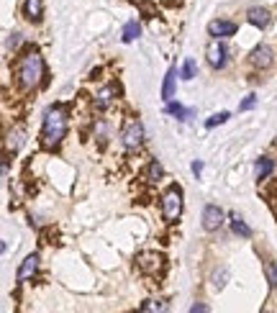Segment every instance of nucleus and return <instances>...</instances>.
Instances as JSON below:
<instances>
[{"instance_id":"obj_27","label":"nucleus","mask_w":277,"mask_h":313,"mask_svg":"<svg viewBox=\"0 0 277 313\" xmlns=\"http://www.w3.org/2000/svg\"><path fill=\"white\" fill-rule=\"evenodd\" d=\"M193 172H195V175L203 172V162H200V159H198V162H193Z\"/></svg>"},{"instance_id":"obj_24","label":"nucleus","mask_w":277,"mask_h":313,"mask_svg":"<svg viewBox=\"0 0 277 313\" xmlns=\"http://www.w3.org/2000/svg\"><path fill=\"white\" fill-rule=\"evenodd\" d=\"M141 311H164V303L162 300H149L141 306Z\"/></svg>"},{"instance_id":"obj_4","label":"nucleus","mask_w":277,"mask_h":313,"mask_svg":"<svg viewBox=\"0 0 277 313\" xmlns=\"http://www.w3.org/2000/svg\"><path fill=\"white\" fill-rule=\"evenodd\" d=\"M121 141H123V149L126 151H136L141 147V141H144V126L139 121H129L123 133H121Z\"/></svg>"},{"instance_id":"obj_10","label":"nucleus","mask_w":277,"mask_h":313,"mask_svg":"<svg viewBox=\"0 0 277 313\" xmlns=\"http://www.w3.org/2000/svg\"><path fill=\"white\" fill-rule=\"evenodd\" d=\"M208 33L216 39H226V36H234L236 33V23L231 21H211L208 23Z\"/></svg>"},{"instance_id":"obj_22","label":"nucleus","mask_w":277,"mask_h":313,"mask_svg":"<svg viewBox=\"0 0 277 313\" xmlns=\"http://www.w3.org/2000/svg\"><path fill=\"white\" fill-rule=\"evenodd\" d=\"M228 121V113L226 111H221V113H213L208 121H205V129H216V126H221V123H226Z\"/></svg>"},{"instance_id":"obj_25","label":"nucleus","mask_w":277,"mask_h":313,"mask_svg":"<svg viewBox=\"0 0 277 313\" xmlns=\"http://www.w3.org/2000/svg\"><path fill=\"white\" fill-rule=\"evenodd\" d=\"M254 105H257V98H254V95H249V98H244V100H241L239 111H252Z\"/></svg>"},{"instance_id":"obj_6","label":"nucleus","mask_w":277,"mask_h":313,"mask_svg":"<svg viewBox=\"0 0 277 313\" xmlns=\"http://www.w3.org/2000/svg\"><path fill=\"white\" fill-rule=\"evenodd\" d=\"M136 264H139V270H141V272H147V275H157V272L164 267V257H162V254H157V252H141V254H139V259H136Z\"/></svg>"},{"instance_id":"obj_17","label":"nucleus","mask_w":277,"mask_h":313,"mask_svg":"<svg viewBox=\"0 0 277 313\" xmlns=\"http://www.w3.org/2000/svg\"><path fill=\"white\" fill-rule=\"evenodd\" d=\"M23 129H13L11 133H8V151H18L23 147Z\"/></svg>"},{"instance_id":"obj_14","label":"nucleus","mask_w":277,"mask_h":313,"mask_svg":"<svg viewBox=\"0 0 277 313\" xmlns=\"http://www.w3.org/2000/svg\"><path fill=\"white\" fill-rule=\"evenodd\" d=\"M113 95H115V87H113V85L103 87V90L95 95V105H98V108H100V111H105V108H108V105L113 103Z\"/></svg>"},{"instance_id":"obj_5","label":"nucleus","mask_w":277,"mask_h":313,"mask_svg":"<svg viewBox=\"0 0 277 313\" xmlns=\"http://www.w3.org/2000/svg\"><path fill=\"white\" fill-rule=\"evenodd\" d=\"M205 57H208V65L211 67H226V59H228V49H226V44H223L221 39H213L208 44V49H205Z\"/></svg>"},{"instance_id":"obj_1","label":"nucleus","mask_w":277,"mask_h":313,"mask_svg":"<svg viewBox=\"0 0 277 313\" xmlns=\"http://www.w3.org/2000/svg\"><path fill=\"white\" fill-rule=\"evenodd\" d=\"M67 133V111L62 105H51L44 113V123H41V144L47 149H54Z\"/></svg>"},{"instance_id":"obj_16","label":"nucleus","mask_w":277,"mask_h":313,"mask_svg":"<svg viewBox=\"0 0 277 313\" xmlns=\"http://www.w3.org/2000/svg\"><path fill=\"white\" fill-rule=\"evenodd\" d=\"M272 169H275V162H272L270 157H262V159L257 162V180H267Z\"/></svg>"},{"instance_id":"obj_12","label":"nucleus","mask_w":277,"mask_h":313,"mask_svg":"<svg viewBox=\"0 0 277 313\" xmlns=\"http://www.w3.org/2000/svg\"><path fill=\"white\" fill-rule=\"evenodd\" d=\"M23 16L29 21H41V16H44V0H26V3H23Z\"/></svg>"},{"instance_id":"obj_23","label":"nucleus","mask_w":277,"mask_h":313,"mask_svg":"<svg viewBox=\"0 0 277 313\" xmlns=\"http://www.w3.org/2000/svg\"><path fill=\"white\" fill-rule=\"evenodd\" d=\"M195 72H198V67H195V59H185V65H182V69H180V77H182V80H193Z\"/></svg>"},{"instance_id":"obj_3","label":"nucleus","mask_w":277,"mask_h":313,"mask_svg":"<svg viewBox=\"0 0 277 313\" xmlns=\"http://www.w3.org/2000/svg\"><path fill=\"white\" fill-rule=\"evenodd\" d=\"M182 213V193L180 187H169V190L162 195V216L167 223H175Z\"/></svg>"},{"instance_id":"obj_9","label":"nucleus","mask_w":277,"mask_h":313,"mask_svg":"<svg viewBox=\"0 0 277 313\" xmlns=\"http://www.w3.org/2000/svg\"><path fill=\"white\" fill-rule=\"evenodd\" d=\"M246 21L252 23V26H257V29H267V26H270V21H272V16H270V11H267V8L254 5V8H249V11H246Z\"/></svg>"},{"instance_id":"obj_21","label":"nucleus","mask_w":277,"mask_h":313,"mask_svg":"<svg viewBox=\"0 0 277 313\" xmlns=\"http://www.w3.org/2000/svg\"><path fill=\"white\" fill-rule=\"evenodd\" d=\"M264 275H267V282H270V288H277V264L267 259L264 262Z\"/></svg>"},{"instance_id":"obj_20","label":"nucleus","mask_w":277,"mask_h":313,"mask_svg":"<svg viewBox=\"0 0 277 313\" xmlns=\"http://www.w3.org/2000/svg\"><path fill=\"white\" fill-rule=\"evenodd\" d=\"M162 175H164L162 165H159V162H151V165L147 167V175H144V177H147L149 182H157V180H159V177H162Z\"/></svg>"},{"instance_id":"obj_15","label":"nucleus","mask_w":277,"mask_h":313,"mask_svg":"<svg viewBox=\"0 0 277 313\" xmlns=\"http://www.w3.org/2000/svg\"><path fill=\"white\" fill-rule=\"evenodd\" d=\"M167 113H169V115H177L180 121L193 118V108H185V105H180V103H172V100L167 103Z\"/></svg>"},{"instance_id":"obj_2","label":"nucleus","mask_w":277,"mask_h":313,"mask_svg":"<svg viewBox=\"0 0 277 313\" xmlns=\"http://www.w3.org/2000/svg\"><path fill=\"white\" fill-rule=\"evenodd\" d=\"M44 77V57L36 49H29L18 59V82L23 90H33Z\"/></svg>"},{"instance_id":"obj_11","label":"nucleus","mask_w":277,"mask_h":313,"mask_svg":"<svg viewBox=\"0 0 277 313\" xmlns=\"http://www.w3.org/2000/svg\"><path fill=\"white\" fill-rule=\"evenodd\" d=\"M36 270H39V257L36 254H29V257L23 259V264L18 267V275H16V277H18V282H23V280H29V277L36 275Z\"/></svg>"},{"instance_id":"obj_26","label":"nucleus","mask_w":277,"mask_h":313,"mask_svg":"<svg viewBox=\"0 0 277 313\" xmlns=\"http://www.w3.org/2000/svg\"><path fill=\"white\" fill-rule=\"evenodd\" d=\"M18 44H21V33H11V39H8V47H11V49H16V47H18Z\"/></svg>"},{"instance_id":"obj_8","label":"nucleus","mask_w":277,"mask_h":313,"mask_svg":"<svg viewBox=\"0 0 277 313\" xmlns=\"http://www.w3.org/2000/svg\"><path fill=\"white\" fill-rule=\"evenodd\" d=\"M272 62H275V51L267 47V44H259V47L252 51V65L254 67L267 69V67H272Z\"/></svg>"},{"instance_id":"obj_18","label":"nucleus","mask_w":277,"mask_h":313,"mask_svg":"<svg viewBox=\"0 0 277 313\" xmlns=\"http://www.w3.org/2000/svg\"><path fill=\"white\" fill-rule=\"evenodd\" d=\"M231 229H234V234H239V236H244V239H249L252 236V229L246 226L244 221H241L236 213H231Z\"/></svg>"},{"instance_id":"obj_7","label":"nucleus","mask_w":277,"mask_h":313,"mask_svg":"<svg viewBox=\"0 0 277 313\" xmlns=\"http://www.w3.org/2000/svg\"><path fill=\"white\" fill-rule=\"evenodd\" d=\"M223 226V211L218 205H205L203 208V229L205 231H218Z\"/></svg>"},{"instance_id":"obj_19","label":"nucleus","mask_w":277,"mask_h":313,"mask_svg":"<svg viewBox=\"0 0 277 313\" xmlns=\"http://www.w3.org/2000/svg\"><path fill=\"white\" fill-rule=\"evenodd\" d=\"M139 31H141V29H139V23H136V21H129L126 26H123V41L131 44L133 39L139 36Z\"/></svg>"},{"instance_id":"obj_13","label":"nucleus","mask_w":277,"mask_h":313,"mask_svg":"<svg viewBox=\"0 0 277 313\" xmlns=\"http://www.w3.org/2000/svg\"><path fill=\"white\" fill-rule=\"evenodd\" d=\"M175 80H177V67H169L164 75V85H162V98L167 103L175 98Z\"/></svg>"},{"instance_id":"obj_28","label":"nucleus","mask_w":277,"mask_h":313,"mask_svg":"<svg viewBox=\"0 0 277 313\" xmlns=\"http://www.w3.org/2000/svg\"><path fill=\"white\" fill-rule=\"evenodd\" d=\"M190 311H193V313H198V311H200V313H205V311H208V308H205V306H200V303H195V306H193Z\"/></svg>"}]
</instances>
